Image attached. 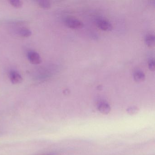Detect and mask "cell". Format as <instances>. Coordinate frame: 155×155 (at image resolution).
Masks as SVG:
<instances>
[{"label":"cell","instance_id":"10","mask_svg":"<svg viewBox=\"0 0 155 155\" xmlns=\"http://www.w3.org/2000/svg\"><path fill=\"white\" fill-rule=\"evenodd\" d=\"M10 3L14 8H20L22 7L23 2L20 0H11L9 1Z\"/></svg>","mask_w":155,"mask_h":155},{"label":"cell","instance_id":"3","mask_svg":"<svg viewBox=\"0 0 155 155\" xmlns=\"http://www.w3.org/2000/svg\"><path fill=\"white\" fill-rule=\"evenodd\" d=\"M9 78L12 83L13 84H19L23 81L22 76L16 71H11L10 72Z\"/></svg>","mask_w":155,"mask_h":155},{"label":"cell","instance_id":"2","mask_svg":"<svg viewBox=\"0 0 155 155\" xmlns=\"http://www.w3.org/2000/svg\"><path fill=\"white\" fill-rule=\"evenodd\" d=\"M28 58L30 62L32 64L38 65L40 64L42 61L39 54L34 51H30L28 52Z\"/></svg>","mask_w":155,"mask_h":155},{"label":"cell","instance_id":"1","mask_svg":"<svg viewBox=\"0 0 155 155\" xmlns=\"http://www.w3.org/2000/svg\"><path fill=\"white\" fill-rule=\"evenodd\" d=\"M65 24L71 28L79 29L83 27V23L81 21L73 18H67L65 20Z\"/></svg>","mask_w":155,"mask_h":155},{"label":"cell","instance_id":"7","mask_svg":"<svg viewBox=\"0 0 155 155\" xmlns=\"http://www.w3.org/2000/svg\"><path fill=\"white\" fill-rule=\"evenodd\" d=\"M18 34L21 37L23 38H28L31 36L32 32L28 29L22 28L19 30Z\"/></svg>","mask_w":155,"mask_h":155},{"label":"cell","instance_id":"12","mask_svg":"<svg viewBox=\"0 0 155 155\" xmlns=\"http://www.w3.org/2000/svg\"><path fill=\"white\" fill-rule=\"evenodd\" d=\"M137 109L135 107H130L128 109L127 111L129 114H134L137 112Z\"/></svg>","mask_w":155,"mask_h":155},{"label":"cell","instance_id":"4","mask_svg":"<svg viewBox=\"0 0 155 155\" xmlns=\"http://www.w3.org/2000/svg\"><path fill=\"white\" fill-rule=\"evenodd\" d=\"M97 25L100 29L106 31H111L112 28L111 23L108 21L103 19L98 20L97 21Z\"/></svg>","mask_w":155,"mask_h":155},{"label":"cell","instance_id":"11","mask_svg":"<svg viewBox=\"0 0 155 155\" xmlns=\"http://www.w3.org/2000/svg\"><path fill=\"white\" fill-rule=\"evenodd\" d=\"M149 68L150 71H153L155 70V61L154 60H151L149 63Z\"/></svg>","mask_w":155,"mask_h":155},{"label":"cell","instance_id":"9","mask_svg":"<svg viewBox=\"0 0 155 155\" xmlns=\"http://www.w3.org/2000/svg\"><path fill=\"white\" fill-rule=\"evenodd\" d=\"M40 7L42 8L48 9L51 7L50 2L47 0H39L37 1Z\"/></svg>","mask_w":155,"mask_h":155},{"label":"cell","instance_id":"8","mask_svg":"<svg viewBox=\"0 0 155 155\" xmlns=\"http://www.w3.org/2000/svg\"><path fill=\"white\" fill-rule=\"evenodd\" d=\"M155 36L153 34H148L145 39L146 44L148 46H153L155 44Z\"/></svg>","mask_w":155,"mask_h":155},{"label":"cell","instance_id":"6","mask_svg":"<svg viewBox=\"0 0 155 155\" xmlns=\"http://www.w3.org/2000/svg\"><path fill=\"white\" fill-rule=\"evenodd\" d=\"M134 80L137 82H140L143 81L145 78V75L143 71H137L134 73L133 75Z\"/></svg>","mask_w":155,"mask_h":155},{"label":"cell","instance_id":"13","mask_svg":"<svg viewBox=\"0 0 155 155\" xmlns=\"http://www.w3.org/2000/svg\"><path fill=\"white\" fill-rule=\"evenodd\" d=\"M45 155H55V154H53V153H51V154H47Z\"/></svg>","mask_w":155,"mask_h":155},{"label":"cell","instance_id":"5","mask_svg":"<svg viewBox=\"0 0 155 155\" xmlns=\"http://www.w3.org/2000/svg\"><path fill=\"white\" fill-rule=\"evenodd\" d=\"M98 108L101 113L104 114H108L110 110V106L106 102H102L100 103Z\"/></svg>","mask_w":155,"mask_h":155}]
</instances>
